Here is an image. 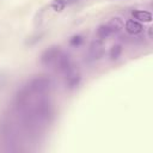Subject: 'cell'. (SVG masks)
<instances>
[{
  "mask_svg": "<svg viewBox=\"0 0 153 153\" xmlns=\"http://www.w3.org/2000/svg\"><path fill=\"white\" fill-rule=\"evenodd\" d=\"M97 35H98L99 38L104 39V38H108L109 36H111V35H112V31H111V29L109 27L108 24H103V25L98 26V29H97Z\"/></svg>",
  "mask_w": 153,
  "mask_h": 153,
  "instance_id": "9c48e42d",
  "label": "cell"
},
{
  "mask_svg": "<svg viewBox=\"0 0 153 153\" xmlns=\"http://www.w3.org/2000/svg\"><path fill=\"white\" fill-rule=\"evenodd\" d=\"M65 7H66V6H65V4H63L62 0H54V1L51 2V8H53L55 12H61Z\"/></svg>",
  "mask_w": 153,
  "mask_h": 153,
  "instance_id": "8fae6325",
  "label": "cell"
},
{
  "mask_svg": "<svg viewBox=\"0 0 153 153\" xmlns=\"http://www.w3.org/2000/svg\"><path fill=\"white\" fill-rule=\"evenodd\" d=\"M51 80L47 76H37V78H33L27 85L26 87L33 92V93H41V94H44L47 91H49L51 88Z\"/></svg>",
  "mask_w": 153,
  "mask_h": 153,
  "instance_id": "6da1fadb",
  "label": "cell"
},
{
  "mask_svg": "<svg viewBox=\"0 0 153 153\" xmlns=\"http://www.w3.org/2000/svg\"><path fill=\"white\" fill-rule=\"evenodd\" d=\"M148 36L152 38V27H148Z\"/></svg>",
  "mask_w": 153,
  "mask_h": 153,
  "instance_id": "5bb4252c",
  "label": "cell"
},
{
  "mask_svg": "<svg viewBox=\"0 0 153 153\" xmlns=\"http://www.w3.org/2000/svg\"><path fill=\"white\" fill-rule=\"evenodd\" d=\"M126 31L129 35H137L142 31V25L137 20L129 19V20L126 22Z\"/></svg>",
  "mask_w": 153,
  "mask_h": 153,
  "instance_id": "8992f818",
  "label": "cell"
},
{
  "mask_svg": "<svg viewBox=\"0 0 153 153\" xmlns=\"http://www.w3.org/2000/svg\"><path fill=\"white\" fill-rule=\"evenodd\" d=\"M73 63H72V60H71V56L68 55V54H66V53H61V55L59 56V59H57V61H56V63H55V67L60 71V72H62V73H65L71 66H72Z\"/></svg>",
  "mask_w": 153,
  "mask_h": 153,
  "instance_id": "5b68a950",
  "label": "cell"
},
{
  "mask_svg": "<svg viewBox=\"0 0 153 153\" xmlns=\"http://www.w3.org/2000/svg\"><path fill=\"white\" fill-rule=\"evenodd\" d=\"M63 1V4H65V6H68V5H73V4H75V2H78L79 0H62Z\"/></svg>",
  "mask_w": 153,
  "mask_h": 153,
  "instance_id": "4fadbf2b",
  "label": "cell"
},
{
  "mask_svg": "<svg viewBox=\"0 0 153 153\" xmlns=\"http://www.w3.org/2000/svg\"><path fill=\"white\" fill-rule=\"evenodd\" d=\"M122 54V45L121 44H115L110 49V59L111 60H117L120 55Z\"/></svg>",
  "mask_w": 153,
  "mask_h": 153,
  "instance_id": "30bf717a",
  "label": "cell"
},
{
  "mask_svg": "<svg viewBox=\"0 0 153 153\" xmlns=\"http://www.w3.org/2000/svg\"><path fill=\"white\" fill-rule=\"evenodd\" d=\"M62 50L59 45H51L48 49H45L41 55V62L45 67H55V63L61 55Z\"/></svg>",
  "mask_w": 153,
  "mask_h": 153,
  "instance_id": "7a4b0ae2",
  "label": "cell"
},
{
  "mask_svg": "<svg viewBox=\"0 0 153 153\" xmlns=\"http://www.w3.org/2000/svg\"><path fill=\"white\" fill-rule=\"evenodd\" d=\"M65 84L68 88H75L81 80V75H80V71L76 66L72 65L65 73Z\"/></svg>",
  "mask_w": 153,
  "mask_h": 153,
  "instance_id": "3957f363",
  "label": "cell"
},
{
  "mask_svg": "<svg viewBox=\"0 0 153 153\" xmlns=\"http://www.w3.org/2000/svg\"><path fill=\"white\" fill-rule=\"evenodd\" d=\"M82 42H84V38H82L81 35H75V36H73V37L69 39V44L73 45V47H79Z\"/></svg>",
  "mask_w": 153,
  "mask_h": 153,
  "instance_id": "7c38bea8",
  "label": "cell"
},
{
  "mask_svg": "<svg viewBox=\"0 0 153 153\" xmlns=\"http://www.w3.org/2000/svg\"><path fill=\"white\" fill-rule=\"evenodd\" d=\"M88 60L90 61H97L103 57L104 55V47L100 41H92L88 47Z\"/></svg>",
  "mask_w": 153,
  "mask_h": 153,
  "instance_id": "277c9868",
  "label": "cell"
},
{
  "mask_svg": "<svg viewBox=\"0 0 153 153\" xmlns=\"http://www.w3.org/2000/svg\"><path fill=\"white\" fill-rule=\"evenodd\" d=\"M108 25H109V27L111 29V31H112V35L114 33H117V32H120L122 29H123V22H122V19L121 18H118V17H114V18H111L108 23H106Z\"/></svg>",
  "mask_w": 153,
  "mask_h": 153,
  "instance_id": "52a82bcc",
  "label": "cell"
},
{
  "mask_svg": "<svg viewBox=\"0 0 153 153\" xmlns=\"http://www.w3.org/2000/svg\"><path fill=\"white\" fill-rule=\"evenodd\" d=\"M133 16L139 22H143V23L152 22V14L148 11H133Z\"/></svg>",
  "mask_w": 153,
  "mask_h": 153,
  "instance_id": "ba28073f",
  "label": "cell"
}]
</instances>
